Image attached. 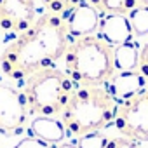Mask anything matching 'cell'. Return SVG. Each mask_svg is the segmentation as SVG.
I'll return each instance as SVG.
<instances>
[{
  "label": "cell",
  "instance_id": "4fadbf2b",
  "mask_svg": "<svg viewBox=\"0 0 148 148\" xmlns=\"http://www.w3.org/2000/svg\"><path fill=\"white\" fill-rule=\"evenodd\" d=\"M87 2L103 12H117V14H129L132 9L141 5V0H87Z\"/></svg>",
  "mask_w": 148,
  "mask_h": 148
},
{
  "label": "cell",
  "instance_id": "6da1fadb",
  "mask_svg": "<svg viewBox=\"0 0 148 148\" xmlns=\"http://www.w3.org/2000/svg\"><path fill=\"white\" fill-rule=\"evenodd\" d=\"M71 40L63 18L51 12L42 14L4 49L0 68L9 79L25 80L33 71L49 68L61 59Z\"/></svg>",
  "mask_w": 148,
  "mask_h": 148
},
{
  "label": "cell",
  "instance_id": "d6986e66",
  "mask_svg": "<svg viewBox=\"0 0 148 148\" xmlns=\"http://www.w3.org/2000/svg\"><path fill=\"white\" fill-rule=\"evenodd\" d=\"M138 71L148 82V42L139 49V61H138Z\"/></svg>",
  "mask_w": 148,
  "mask_h": 148
},
{
  "label": "cell",
  "instance_id": "8992f818",
  "mask_svg": "<svg viewBox=\"0 0 148 148\" xmlns=\"http://www.w3.org/2000/svg\"><path fill=\"white\" fill-rule=\"evenodd\" d=\"M28 115L30 112L25 94L7 84H0V134H21Z\"/></svg>",
  "mask_w": 148,
  "mask_h": 148
},
{
  "label": "cell",
  "instance_id": "9a60e30c",
  "mask_svg": "<svg viewBox=\"0 0 148 148\" xmlns=\"http://www.w3.org/2000/svg\"><path fill=\"white\" fill-rule=\"evenodd\" d=\"M40 2L49 9L51 14H56V16L66 19L71 14V11L80 2H84V0H40Z\"/></svg>",
  "mask_w": 148,
  "mask_h": 148
},
{
  "label": "cell",
  "instance_id": "ba28073f",
  "mask_svg": "<svg viewBox=\"0 0 148 148\" xmlns=\"http://www.w3.org/2000/svg\"><path fill=\"white\" fill-rule=\"evenodd\" d=\"M99 18H101L99 11L84 0V2H80L71 11V14L64 19L66 30H68L70 37H73V38L94 35V32L99 26Z\"/></svg>",
  "mask_w": 148,
  "mask_h": 148
},
{
  "label": "cell",
  "instance_id": "52a82bcc",
  "mask_svg": "<svg viewBox=\"0 0 148 148\" xmlns=\"http://www.w3.org/2000/svg\"><path fill=\"white\" fill-rule=\"evenodd\" d=\"M37 18V0H0V30L19 35L26 32Z\"/></svg>",
  "mask_w": 148,
  "mask_h": 148
},
{
  "label": "cell",
  "instance_id": "ac0fdd59",
  "mask_svg": "<svg viewBox=\"0 0 148 148\" xmlns=\"http://www.w3.org/2000/svg\"><path fill=\"white\" fill-rule=\"evenodd\" d=\"M12 148H54V145H51V143H47V141H42V139H38V138H33V136H30V138H23L19 143H16Z\"/></svg>",
  "mask_w": 148,
  "mask_h": 148
},
{
  "label": "cell",
  "instance_id": "7a4b0ae2",
  "mask_svg": "<svg viewBox=\"0 0 148 148\" xmlns=\"http://www.w3.org/2000/svg\"><path fill=\"white\" fill-rule=\"evenodd\" d=\"M117 108L119 101L106 84L79 86L73 89L59 117L68 134L80 138L112 125L115 122Z\"/></svg>",
  "mask_w": 148,
  "mask_h": 148
},
{
  "label": "cell",
  "instance_id": "30bf717a",
  "mask_svg": "<svg viewBox=\"0 0 148 148\" xmlns=\"http://www.w3.org/2000/svg\"><path fill=\"white\" fill-rule=\"evenodd\" d=\"M146 79L141 75L138 70L132 71H117L113 73V77L106 82L110 92L115 96V99L120 103L124 99L132 98L134 94H138L139 91H143L146 87Z\"/></svg>",
  "mask_w": 148,
  "mask_h": 148
},
{
  "label": "cell",
  "instance_id": "277c9868",
  "mask_svg": "<svg viewBox=\"0 0 148 148\" xmlns=\"http://www.w3.org/2000/svg\"><path fill=\"white\" fill-rule=\"evenodd\" d=\"M75 84L54 66L33 71L25 79L23 94L26 98L28 112L37 117H56L64 110Z\"/></svg>",
  "mask_w": 148,
  "mask_h": 148
},
{
  "label": "cell",
  "instance_id": "9c48e42d",
  "mask_svg": "<svg viewBox=\"0 0 148 148\" xmlns=\"http://www.w3.org/2000/svg\"><path fill=\"white\" fill-rule=\"evenodd\" d=\"M98 32H99L98 37H101L113 47L131 42L134 37L127 14H117V12H105L99 18Z\"/></svg>",
  "mask_w": 148,
  "mask_h": 148
},
{
  "label": "cell",
  "instance_id": "2e32d148",
  "mask_svg": "<svg viewBox=\"0 0 148 148\" xmlns=\"http://www.w3.org/2000/svg\"><path fill=\"white\" fill-rule=\"evenodd\" d=\"M106 143H108V138L105 134H101L99 131L84 134V136H80L77 139V146L79 148H105Z\"/></svg>",
  "mask_w": 148,
  "mask_h": 148
},
{
  "label": "cell",
  "instance_id": "ffe728a7",
  "mask_svg": "<svg viewBox=\"0 0 148 148\" xmlns=\"http://www.w3.org/2000/svg\"><path fill=\"white\" fill-rule=\"evenodd\" d=\"M54 148H79V146L73 143H58V145H54Z\"/></svg>",
  "mask_w": 148,
  "mask_h": 148
},
{
  "label": "cell",
  "instance_id": "5bb4252c",
  "mask_svg": "<svg viewBox=\"0 0 148 148\" xmlns=\"http://www.w3.org/2000/svg\"><path fill=\"white\" fill-rule=\"evenodd\" d=\"M127 18H129L134 35H138V37L148 35V7L146 5H139V7L132 9L127 14Z\"/></svg>",
  "mask_w": 148,
  "mask_h": 148
},
{
  "label": "cell",
  "instance_id": "44dd1931",
  "mask_svg": "<svg viewBox=\"0 0 148 148\" xmlns=\"http://www.w3.org/2000/svg\"><path fill=\"white\" fill-rule=\"evenodd\" d=\"M141 5H146L148 7V0H141Z\"/></svg>",
  "mask_w": 148,
  "mask_h": 148
},
{
  "label": "cell",
  "instance_id": "7c38bea8",
  "mask_svg": "<svg viewBox=\"0 0 148 148\" xmlns=\"http://www.w3.org/2000/svg\"><path fill=\"white\" fill-rule=\"evenodd\" d=\"M138 61H139V47L132 40L115 47V51H113L115 71H132V70H138Z\"/></svg>",
  "mask_w": 148,
  "mask_h": 148
},
{
  "label": "cell",
  "instance_id": "8fae6325",
  "mask_svg": "<svg viewBox=\"0 0 148 148\" xmlns=\"http://www.w3.org/2000/svg\"><path fill=\"white\" fill-rule=\"evenodd\" d=\"M30 134L51 145H58L64 139L66 129L63 122L56 120L54 117H35L30 124Z\"/></svg>",
  "mask_w": 148,
  "mask_h": 148
},
{
  "label": "cell",
  "instance_id": "3957f363",
  "mask_svg": "<svg viewBox=\"0 0 148 148\" xmlns=\"http://www.w3.org/2000/svg\"><path fill=\"white\" fill-rule=\"evenodd\" d=\"M115 47L101 37L87 35L73 38L64 52V71L79 86H103L115 73Z\"/></svg>",
  "mask_w": 148,
  "mask_h": 148
},
{
  "label": "cell",
  "instance_id": "e0dca14e",
  "mask_svg": "<svg viewBox=\"0 0 148 148\" xmlns=\"http://www.w3.org/2000/svg\"><path fill=\"white\" fill-rule=\"evenodd\" d=\"M105 148H143L139 141L129 139V138H110Z\"/></svg>",
  "mask_w": 148,
  "mask_h": 148
},
{
  "label": "cell",
  "instance_id": "5b68a950",
  "mask_svg": "<svg viewBox=\"0 0 148 148\" xmlns=\"http://www.w3.org/2000/svg\"><path fill=\"white\" fill-rule=\"evenodd\" d=\"M113 124L124 138L148 141V87L119 103Z\"/></svg>",
  "mask_w": 148,
  "mask_h": 148
}]
</instances>
